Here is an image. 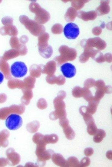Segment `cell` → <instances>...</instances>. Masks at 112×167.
Listing matches in <instances>:
<instances>
[{"label": "cell", "instance_id": "obj_1", "mask_svg": "<svg viewBox=\"0 0 112 167\" xmlns=\"http://www.w3.org/2000/svg\"><path fill=\"white\" fill-rule=\"evenodd\" d=\"M11 74L14 77L22 78L25 76L28 73V67L24 62H16L12 64L11 67Z\"/></svg>", "mask_w": 112, "mask_h": 167}, {"label": "cell", "instance_id": "obj_11", "mask_svg": "<svg viewBox=\"0 0 112 167\" xmlns=\"http://www.w3.org/2000/svg\"><path fill=\"white\" fill-rule=\"evenodd\" d=\"M97 126L94 122L89 124L87 125V131L88 134L91 135H94L97 131Z\"/></svg>", "mask_w": 112, "mask_h": 167}, {"label": "cell", "instance_id": "obj_13", "mask_svg": "<svg viewBox=\"0 0 112 167\" xmlns=\"http://www.w3.org/2000/svg\"><path fill=\"white\" fill-rule=\"evenodd\" d=\"M97 104L96 102H90L88 108L90 113L93 114L95 113L97 110Z\"/></svg>", "mask_w": 112, "mask_h": 167}, {"label": "cell", "instance_id": "obj_6", "mask_svg": "<svg viewBox=\"0 0 112 167\" xmlns=\"http://www.w3.org/2000/svg\"><path fill=\"white\" fill-rule=\"evenodd\" d=\"M54 153V152L52 150H45L41 153V154L37 155L39 161L45 164V161L46 160L50 159L53 154Z\"/></svg>", "mask_w": 112, "mask_h": 167}, {"label": "cell", "instance_id": "obj_15", "mask_svg": "<svg viewBox=\"0 0 112 167\" xmlns=\"http://www.w3.org/2000/svg\"><path fill=\"white\" fill-rule=\"evenodd\" d=\"M91 164V160L89 157H85L81 160L79 167L89 166Z\"/></svg>", "mask_w": 112, "mask_h": 167}, {"label": "cell", "instance_id": "obj_4", "mask_svg": "<svg viewBox=\"0 0 112 167\" xmlns=\"http://www.w3.org/2000/svg\"><path fill=\"white\" fill-rule=\"evenodd\" d=\"M60 68L64 76L67 78H73L76 73V67L68 62L62 64Z\"/></svg>", "mask_w": 112, "mask_h": 167}, {"label": "cell", "instance_id": "obj_7", "mask_svg": "<svg viewBox=\"0 0 112 167\" xmlns=\"http://www.w3.org/2000/svg\"><path fill=\"white\" fill-rule=\"evenodd\" d=\"M58 136L55 134L46 135L43 137V141L46 144H55L58 142Z\"/></svg>", "mask_w": 112, "mask_h": 167}, {"label": "cell", "instance_id": "obj_9", "mask_svg": "<svg viewBox=\"0 0 112 167\" xmlns=\"http://www.w3.org/2000/svg\"><path fill=\"white\" fill-rule=\"evenodd\" d=\"M94 135L93 138L94 142L96 143H100L102 142L106 136V133L103 130L99 129Z\"/></svg>", "mask_w": 112, "mask_h": 167}, {"label": "cell", "instance_id": "obj_18", "mask_svg": "<svg viewBox=\"0 0 112 167\" xmlns=\"http://www.w3.org/2000/svg\"><path fill=\"white\" fill-rule=\"evenodd\" d=\"M39 107L41 109H44L47 107V103L44 99H41L39 102Z\"/></svg>", "mask_w": 112, "mask_h": 167}, {"label": "cell", "instance_id": "obj_5", "mask_svg": "<svg viewBox=\"0 0 112 167\" xmlns=\"http://www.w3.org/2000/svg\"><path fill=\"white\" fill-rule=\"evenodd\" d=\"M52 160L56 165L60 167H65L66 160L64 157L59 153H54L52 155Z\"/></svg>", "mask_w": 112, "mask_h": 167}, {"label": "cell", "instance_id": "obj_3", "mask_svg": "<svg viewBox=\"0 0 112 167\" xmlns=\"http://www.w3.org/2000/svg\"><path fill=\"white\" fill-rule=\"evenodd\" d=\"M64 33L67 39H74L80 34L79 27L74 23H68L65 26L64 29Z\"/></svg>", "mask_w": 112, "mask_h": 167}, {"label": "cell", "instance_id": "obj_16", "mask_svg": "<svg viewBox=\"0 0 112 167\" xmlns=\"http://www.w3.org/2000/svg\"><path fill=\"white\" fill-rule=\"evenodd\" d=\"M83 91L79 87H76L73 91V94L75 97H80L82 96Z\"/></svg>", "mask_w": 112, "mask_h": 167}, {"label": "cell", "instance_id": "obj_8", "mask_svg": "<svg viewBox=\"0 0 112 167\" xmlns=\"http://www.w3.org/2000/svg\"><path fill=\"white\" fill-rule=\"evenodd\" d=\"M64 133L65 136L67 139L69 140L74 139L75 137V131L71 127L68 126L64 127L63 128Z\"/></svg>", "mask_w": 112, "mask_h": 167}, {"label": "cell", "instance_id": "obj_17", "mask_svg": "<svg viewBox=\"0 0 112 167\" xmlns=\"http://www.w3.org/2000/svg\"><path fill=\"white\" fill-rule=\"evenodd\" d=\"M94 153V149L91 147H88L85 149L84 154L86 156L89 157L93 155Z\"/></svg>", "mask_w": 112, "mask_h": 167}, {"label": "cell", "instance_id": "obj_14", "mask_svg": "<svg viewBox=\"0 0 112 167\" xmlns=\"http://www.w3.org/2000/svg\"><path fill=\"white\" fill-rule=\"evenodd\" d=\"M39 127V123H34L28 127V131L31 133L36 132L38 131Z\"/></svg>", "mask_w": 112, "mask_h": 167}, {"label": "cell", "instance_id": "obj_12", "mask_svg": "<svg viewBox=\"0 0 112 167\" xmlns=\"http://www.w3.org/2000/svg\"><path fill=\"white\" fill-rule=\"evenodd\" d=\"M44 136L41 133H36L33 137V140L34 142L37 144L41 143H44L43 141Z\"/></svg>", "mask_w": 112, "mask_h": 167}, {"label": "cell", "instance_id": "obj_10", "mask_svg": "<svg viewBox=\"0 0 112 167\" xmlns=\"http://www.w3.org/2000/svg\"><path fill=\"white\" fill-rule=\"evenodd\" d=\"M80 162L77 157H70L66 160L65 167H79Z\"/></svg>", "mask_w": 112, "mask_h": 167}, {"label": "cell", "instance_id": "obj_19", "mask_svg": "<svg viewBox=\"0 0 112 167\" xmlns=\"http://www.w3.org/2000/svg\"><path fill=\"white\" fill-rule=\"evenodd\" d=\"M106 156L109 159L112 160V151L110 150L107 153Z\"/></svg>", "mask_w": 112, "mask_h": 167}, {"label": "cell", "instance_id": "obj_20", "mask_svg": "<svg viewBox=\"0 0 112 167\" xmlns=\"http://www.w3.org/2000/svg\"><path fill=\"white\" fill-rule=\"evenodd\" d=\"M4 75L3 74L0 72V84L3 82L4 80Z\"/></svg>", "mask_w": 112, "mask_h": 167}, {"label": "cell", "instance_id": "obj_2", "mask_svg": "<svg viewBox=\"0 0 112 167\" xmlns=\"http://www.w3.org/2000/svg\"><path fill=\"white\" fill-rule=\"evenodd\" d=\"M22 124L21 117L16 114H11L6 119L5 124L9 130L15 131L20 128Z\"/></svg>", "mask_w": 112, "mask_h": 167}]
</instances>
